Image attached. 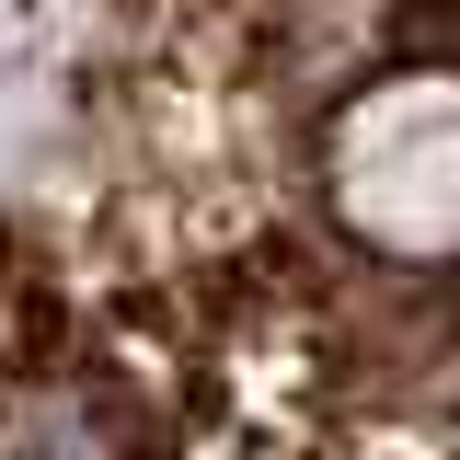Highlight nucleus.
<instances>
[{"label": "nucleus", "instance_id": "f257e3e1", "mask_svg": "<svg viewBox=\"0 0 460 460\" xmlns=\"http://www.w3.org/2000/svg\"><path fill=\"white\" fill-rule=\"evenodd\" d=\"M334 208L380 253H460V69L380 81L334 115Z\"/></svg>", "mask_w": 460, "mask_h": 460}]
</instances>
